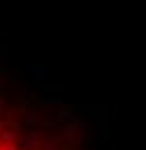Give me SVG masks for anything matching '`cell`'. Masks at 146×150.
I'll return each instance as SVG.
<instances>
[{"label": "cell", "mask_w": 146, "mask_h": 150, "mask_svg": "<svg viewBox=\"0 0 146 150\" xmlns=\"http://www.w3.org/2000/svg\"><path fill=\"white\" fill-rule=\"evenodd\" d=\"M26 72H28L30 81H33L35 86H39V88L47 86V67H44V65H30Z\"/></svg>", "instance_id": "obj_1"}, {"label": "cell", "mask_w": 146, "mask_h": 150, "mask_svg": "<svg viewBox=\"0 0 146 150\" xmlns=\"http://www.w3.org/2000/svg\"><path fill=\"white\" fill-rule=\"evenodd\" d=\"M93 132H95V125H93L91 120H84V122H79V127H77L79 139H84V141H88V139H91Z\"/></svg>", "instance_id": "obj_2"}, {"label": "cell", "mask_w": 146, "mask_h": 150, "mask_svg": "<svg viewBox=\"0 0 146 150\" xmlns=\"http://www.w3.org/2000/svg\"><path fill=\"white\" fill-rule=\"evenodd\" d=\"M0 109H2V95H0Z\"/></svg>", "instance_id": "obj_3"}]
</instances>
